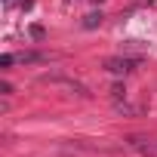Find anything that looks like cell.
Instances as JSON below:
<instances>
[{
  "instance_id": "obj_1",
  "label": "cell",
  "mask_w": 157,
  "mask_h": 157,
  "mask_svg": "<svg viewBox=\"0 0 157 157\" xmlns=\"http://www.w3.org/2000/svg\"><path fill=\"white\" fill-rule=\"evenodd\" d=\"M139 62H142V59H129V56H114V59H108V62H105V71H111V74H129L132 68H139Z\"/></svg>"
},
{
  "instance_id": "obj_2",
  "label": "cell",
  "mask_w": 157,
  "mask_h": 157,
  "mask_svg": "<svg viewBox=\"0 0 157 157\" xmlns=\"http://www.w3.org/2000/svg\"><path fill=\"white\" fill-rule=\"evenodd\" d=\"M43 59L46 56H40V52H22V56H16V62H28V65L31 62H43Z\"/></svg>"
},
{
  "instance_id": "obj_3",
  "label": "cell",
  "mask_w": 157,
  "mask_h": 157,
  "mask_svg": "<svg viewBox=\"0 0 157 157\" xmlns=\"http://www.w3.org/2000/svg\"><path fill=\"white\" fill-rule=\"evenodd\" d=\"M99 22H102V13H90V16H86V22H83V28H96Z\"/></svg>"
},
{
  "instance_id": "obj_4",
  "label": "cell",
  "mask_w": 157,
  "mask_h": 157,
  "mask_svg": "<svg viewBox=\"0 0 157 157\" xmlns=\"http://www.w3.org/2000/svg\"><path fill=\"white\" fill-rule=\"evenodd\" d=\"M13 62H16V56H10V52H6V56H3V59H0V68H10V65H13Z\"/></svg>"
},
{
  "instance_id": "obj_5",
  "label": "cell",
  "mask_w": 157,
  "mask_h": 157,
  "mask_svg": "<svg viewBox=\"0 0 157 157\" xmlns=\"http://www.w3.org/2000/svg\"><path fill=\"white\" fill-rule=\"evenodd\" d=\"M3 3H6V6H13V3H19V0H3Z\"/></svg>"
}]
</instances>
